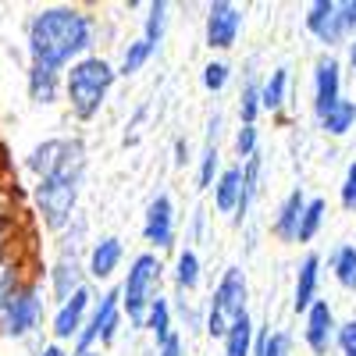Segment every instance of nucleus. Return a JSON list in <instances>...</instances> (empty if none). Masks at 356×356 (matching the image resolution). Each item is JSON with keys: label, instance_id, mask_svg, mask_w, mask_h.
<instances>
[{"label": "nucleus", "instance_id": "obj_40", "mask_svg": "<svg viewBox=\"0 0 356 356\" xmlns=\"http://www.w3.org/2000/svg\"><path fill=\"white\" fill-rule=\"evenodd\" d=\"M339 8H342V25H346V33L356 36V0H346V4H339Z\"/></svg>", "mask_w": 356, "mask_h": 356}, {"label": "nucleus", "instance_id": "obj_15", "mask_svg": "<svg viewBox=\"0 0 356 356\" xmlns=\"http://www.w3.org/2000/svg\"><path fill=\"white\" fill-rule=\"evenodd\" d=\"M50 289H54V296H57V303H68L79 289H86V285H82V267H79V257H75V253L65 250L61 260L50 267Z\"/></svg>", "mask_w": 356, "mask_h": 356}, {"label": "nucleus", "instance_id": "obj_16", "mask_svg": "<svg viewBox=\"0 0 356 356\" xmlns=\"http://www.w3.org/2000/svg\"><path fill=\"white\" fill-rule=\"evenodd\" d=\"M317 282H321V257L307 253L300 271H296V300H292L296 314H310V307L317 303Z\"/></svg>", "mask_w": 356, "mask_h": 356}, {"label": "nucleus", "instance_id": "obj_34", "mask_svg": "<svg viewBox=\"0 0 356 356\" xmlns=\"http://www.w3.org/2000/svg\"><path fill=\"white\" fill-rule=\"evenodd\" d=\"M214 171H218V143L211 139L200 161V189H214Z\"/></svg>", "mask_w": 356, "mask_h": 356}, {"label": "nucleus", "instance_id": "obj_17", "mask_svg": "<svg viewBox=\"0 0 356 356\" xmlns=\"http://www.w3.org/2000/svg\"><path fill=\"white\" fill-rule=\"evenodd\" d=\"M307 193L303 189H292L289 196H285V203H282V211H278V218H275V235L282 243H296L300 239V221H303V211H307Z\"/></svg>", "mask_w": 356, "mask_h": 356}, {"label": "nucleus", "instance_id": "obj_4", "mask_svg": "<svg viewBox=\"0 0 356 356\" xmlns=\"http://www.w3.org/2000/svg\"><path fill=\"white\" fill-rule=\"evenodd\" d=\"M157 285H161V260L154 253H139L122 282V310L129 314L132 324H146V314L157 300Z\"/></svg>", "mask_w": 356, "mask_h": 356}, {"label": "nucleus", "instance_id": "obj_6", "mask_svg": "<svg viewBox=\"0 0 356 356\" xmlns=\"http://www.w3.org/2000/svg\"><path fill=\"white\" fill-rule=\"evenodd\" d=\"M43 289L36 282H25L11 300L0 307V335L4 339H25V335H33L40 328V321H43Z\"/></svg>", "mask_w": 356, "mask_h": 356}, {"label": "nucleus", "instance_id": "obj_39", "mask_svg": "<svg viewBox=\"0 0 356 356\" xmlns=\"http://www.w3.org/2000/svg\"><path fill=\"white\" fill-rule=\"evenodd\" d=\"M339 349L342 356H356V321H346L339 328Z\"/></svg>", "mask_w": 356, "mask_h": 356}, {"label": "nucleus", "instance_id": "obj_28", "mask_svg": "<svg viewBox=\"0 0 356 356\" xmlns=\"http://www.w3.org/2000/svg\"><path fill=\"white\" fill-rule=\"evenodd\" d=\"M154 43L150 40H136V43H129V50H125V57H122V65H118V75H136L146 61L154 57Z\"/></svg>", "mask_w": 356, "mask_h": 356}, {"label": "nucleus", "instance_id": "obj_42", "mask_svg": "<svg viewBox=\"0 0 356 356\" xmlns=\"http://www.w3.org/2000/svg\"><path fill=\"white\" fill-rule=\"evenodd\" d=\"M4 218H15V211H11V189L0 186V221Z\"/></svg>", "mask_w": 356, "mask_h": 356}, {"label": "nucleus", "instance_id": "obj_38", "mask_svg": "<svg viewBox=\"0 0 356 356\" xmlns=\"http://www.w3.org/2000/svg\"><path fill=\"white\" fill-rule=\"evenodd\" d=\"M342 207L356 211V161L346 168V182H342Z\"/></svg>", "mask_w": 356, "mask_h": 356}, {"label": "nucleus", "instance_id": "obj_9", "mask_svg": "<svg viewBox=\"0 0 356 356\" xmlns=\"http://www.w3.org/2000/svg\"><path fill=\"white\" fill-rule=\"evenodd\" d=\"M243 33V11L228 4V0H214L207 8V47L211 50H232Z\"/></svg>", "mask_w": 356, "mask_h": 356}, {"label": "nucleus", "instance_id": "obj_29", "mask_svg": "<svg viewBox=\"0 0 356 356\" xmlns=\"http://www.w3.org/2000/svg\"><path fill=\"white\" fill-rule=\"evenodd\" d=\"M324 211H328V207H324V200H321V196H314V200L307 203L303 221H300V239H296V243H310L314 235L321 232V225H324Z\"/></svg>", "mask_w": 356, "mask_h": 356}, {"label": "nucleus", "instance_id": "obj_13", "mask_svg": "<svg viewBox=\"0 0 356 356\" xmlns=\"http://www.w3.org/2000/svg\"><path fill=\"white\" fill-rule=\"evenodd\" d=\"M303 339H307V346H310V353H314V356H324V353L332 349V342H339V324H335V314H332V307L324 303V300H317V303L310 307Z\"/></svg>", "mask_w": 356, "mask_h": 356}, {"label": "nucleus", "instance_id": "obj_21", "mask_svg": "<svg viewBox=\"0 0 356 356\" xmlns=\"http://www.w3.org/2000/svg\"><path fill=\"white\" fill-rule=\"evenodd\" d=\"M225 356H253V321L250 314L239 317L225 335Z\"/></svg>", "mask_w": 356, "mask_h": 356}, {"label": "nucleus", "instance_id": "obj_14", "mask_svg": "<svg viewBox=\"0 0 356 356\" xmlns=\"http://www.w3.org/2000/svg\"><path fill=\"white\" fill-rule=\"evenodd\" d=\"M143 235H146V243L157 246V250L175 246V207H171V200H168L164 193H161L150 207H146Z\"/></svg>", "mask_w": 356, "mask_h": 356}, {"label": "nucleus", "instance_id": "obj_7", "mask_svg": "<svg viewBox=\"0 0 356 356\" xmlns=\"http://www.w3.org/2000/svg\"><path fill=\"white\" fill-rule=\"evenodd\" d=\"M118 321H122V289H111L100 296V303L89 314L82 335L75 339V353H93V346H107L118 332Z\"/></svg>", "mask_w": 356, "mask_h": 356}, {"label": "nucleus", "instance_id": "obj_33", "mask_svg": "<svg viewBox=\"0 0 356 356\" xmlns=\"http://www.w3.org/2000/svg\"><path fill=\"white\" fill-rule=\"evenodd\" d=\"M25 285V278H22V267H18V260H11V264H4L0 267V307H4L11 296L18 292Z\"/></svg>", "mask_w": 356, "mask_h": 356}, {"label": "nucleus", "instance_id": "obj_22", "mask_svg": "<svg viewBox=\"0 0 356 356\" xmlns=\"http://www.w3.org/2000/svg\"><path fill=\"white\" fill-rule=\"evenodd\" d=\"M353 125H356V104L353 100H339L328 114L321 118V129L328 136H346Z\"/></svg>", "mask_w": 356, "mask_h": 356}, {"label": "nucleus", "instance_id": "obj_23", "mask_svg": "<svg viewBox=\"0 0 356 356\" xmlns=\"http://www.w3.org/2000/svg\"><path fill=\"white\" fill-rule=\"evenodd\" d=\"M285 89H289V72H285V68H275L271 79L260 86V104H264V111H271V114L282 111V104H285Z\"/></svg>", "mask_w": 356, "mask_h": 356}, {"label": "nucleus", "instance_id": "obj_12", "mask_svg": "<svg viewBox=\"0 0 356 356\" xmlns=\"http://www.w3.org/2000/svg\"><path fill=\"white\" fill-rule=\"evenodd\" d=\"M93 310V296H89V289H79L68 303L57 307L54 314V339L57 342H65V339H79L82 328H86V314Z\"/></svg>", "mask_w": 356, "mask_h": 356}, {"label": "nucleus", "instance_id": "obj_36", "mask_svg": "<svg viewBox=\"0 0 356 356\" xmlns=\"http://www.w3.org/2000/svg\"><path fill=\"white\" fill-rule=\"evenodd\" d=\"M15 232H18V221L15 218H4V221H0V267H4V264H11L15 257H11V239H15Z\"/></svg>", "mask_w": 356, "mask_h": 356}, {"label": "nucleus", "instance_id": "obj_44", "mask_svg": "<svg viewBox=\"0 0 356 356\" xmlns=\"http://www.w3.org/2000/svg\"><path fill=\"white\" fill-rule=\"evenodd\" d=\"M349 65H353V72H356V40L349 43Z\"/></svg>", "mask_w": 356, "mask_h": 356}, {"label": "nucleus", "instance_id": "obj_27", "mask_svg": "<svg viewBox=\"0 0 356 356\" xmlns=\"http://www.w3.org/2000/svg\"><path fill=\"white\" fill-rule=\"evenodd\" d=\"M175 282H178L182 292H193L200 285V257L193 250L178 253V260H175Z\"/></svg>", "mask_w": 356, "mask_h": 356}, {"label": "nucleus", "instance_id": "obj_2", "mask_svg": "<svg viewBox=\"0 0 356 356\" xmlns=\"http://www.w3.org/2000/svg\"><path fill=\"white\" fill-rule=\"evenodd\" d=\"M114 79H118V68L111 61H104V57H93V54L75 61L65 72V97H68V107L79 122H89V118L100 114Z\"/></svg>", "mask_w": 356, "mask_h": 356}, {"label": "nucleus", "instance_id": "obj_35", "mask_svg": "<svg viewBox=\"0 0 356 356\" xmlns=\"http://www.w3.org/2000/svg\"><path fill=\"white\" fill-rule=\"evenodd\" d=\"M225 82H228V65L225 61H211L203 68V86L211 89V93H221Z\"/></svg>", "mask_w": 356, "mask_h": 356}, {"label": "nucleus", "instance_id": "obj_31", "mask_svg": "<svg viewBox=\"0 0 356 356\" xmlns=\"http://www.w3.org/2000/svg\"><path fill=\"white\" fill-rule=\"evenodd\" d=\"M264 111V104H260V86L250 79L246 86H243V93H239V118H243V125H257V114Z\"/></svg>", "mask_w": 356, "mask_h": 356}, {"label": "nucleus", "instance_id": "obj_45", "mask_svg": "<svg viewBox=\"0 0 356 356\" xmlns=\"http://www.w3.org/2000/svg\"><path fill=\"white\" fill-rule=\"evenodd\" d=\"M72 356H100V353H72Z\"/></svg>", "mask_w": 356, "mask_h": 356}, {"label": "nucleus", "instance_id": "obj_3", "mask_svg": "<svg viewBox=\"0 0 356 356\" xmlns=\"http://www.w3.org/2000/svg\"><path fill=\"white\" fill-rule=\"evenodd\" d=\"M82 171H86V164H72V168L36 182L33 200H36V211H40V218L50 232H61V228L72 225L75 203H79V186H82Z\"/></svg>", "mask_w": 356, "mask_h": 356}, {"label": "nucleus", "instance_id": "obj_41", "mask_svg": "<svg viewBox=\"0 0 356 356\" xmlns=\"http://www.w3.org/2000/svg\"><path fill=\"white\" fill-rule=\"evenodd\" d=\"M157 356H186V353H182V339L171 335L164 346H157Z\"/></svg>", "mask_w": 356, "mask_h": 356}, {"label": "nucleus", "instance_id": "obj_32", "mask_svg": "<svg viewBox=\"0 0 356 356\" xmlns=\"http://www.w3.org/2000/svg\"><path fill=\"white\" fill-rule=\"evenodd\" d=\"M164 29H168V4L164 0H154L150 4V15H146V33H143V40H150L154 47L164 40Z\"/></svg>", "mask_w": 356, "mask_h": 356}, {"label": "nucleus", "instance_id": "obj_30", "mask_svg": "<svg viewBox=\"0 0 356 356\" xmlns=\"http://www.w3.org/2000/svg\"><path fill=\"white\" fill-rule=\"evenodd\" d=\"M253 356H292V339L285 332H271L267 328L253 349Z\"/></svg>", "mask_w": 356, "mask_h": 356}, {"label": "nucleus", "instance_id": "obj_10", "mask_svg": "<svg viewBox=\"0 0 356 356\" xmlns=\"http://www.w3.org/2000/svg\"><path fill=\"white\" fill-rule=\"evenodd\" d=\"M339 100H342V72H339L335 57L324 54L314 65V111H317V118H324Z\"/></svg>", "mask_w": 356, "mask_h": 356}, {"label": "nucleus", "instance_id": "obj_37", "mask_svg": "<svg viewBox=\"0 0 356 356\" xmlns=\"http://www.w3.org/2000/svg\"><path fill=\"white\" fill-rule=\"evenodd\" d=\"M235 154L239 157H257V125H243L239 136H235Z\"/></svg>", "mask_w": 356, "mask_h": 356}, {"label": "nucleus", "instance_id": "obj_18", "mask_svg": "<svg viewBox=\"0 0 356 356\" xmlns=\"http://www.w3.org/2000/svg\"><path fill=\"white\" fill-rule=\"evenodd\" d=\"M125 250H122V239H114V235H104V239L89 250V275H93L97 282L111 278L118 271V264H122Z\"/></svg>", "mask_w": 356, "mask_h": 356}, {"label": "nucleus", "instance_id": "obj_20", "mask_svg": "<svg viewBox=\"0 0 356 356\" xmlns=\"http://www.w3.org/2000/svg\"><path fill=\"white\" fill-rule=\"evenodd\" d=\"M239 200H243V168H225L214 182V207L221 214L239 211Z\"/></svg>", "mask_w": 356, "mask_h": 356}, {"label": "nucleus", "instance_id": "obj_43", "mask_svg": "<svg viewBox=\"0 0 356 356\" xmlns=\"http://www.w3.org/2000/svg\"><path fill=\"white\" fill-rule=\"evenodd\" d=\"M40 356H68V353H65L61 346H57V342H50V346H43V349H40Z\"/></svg>", "mask_w": 356, "mask_h": 356}, {"label": "nucleus", "instance_id": "obj_19", "mask_svg": "<svg viewBox=\"0 0 356 356\" xmlns=\"http://www.w3.org/2000/svg\"><path fill=\"white\" fill-rule=\"evenodd\" d=\"M25 82H29V97H33L36 104H54L57 100V93H61V72L57 68H47V65H29V75H25Z\"/></svg>", "mask_w": 356, "mask_h": 356}, {"label": "nucleus", "instance_id": "obj_24", "mask_svg": "<svg viewBox=\"0 0 356 356\" xmlns=\"http://www.w3.org/2000/svg\"><path fill=\"white\" fill-rule=\"evenodd\" d=\"M332 271H335V282L349 292H356V246H339L335 257H332Z\"/></svg>", "mask_w": 356, "mask_h": 356}, {"label": "nucleus", "instance_id": "obj_5", "mask_svg": "<svg viewBox=\"0 0 356 356\" xmlns=\"http://www.w3.org/2000/svg\"><path fill=\"white\" fill-rule=\"evenodd\" d=\"M246 300H250V289H246V275L239 267H228L221 275L214 296H211V310H207V332L214 339H225L228 328L239 317H246Z\"/></svg>", "mask_w": 356, "mask_h": 356}, {"label": "nucleus", "instance_id": "obj_26", "mask_svg": "<svg viewBox=\"0 0 356 356\" xmlns=\"http://www.w3.org/2000/svg\"><path fill=\"white\" fill-rule=\"evenodd\" d=\"M257 182H260V154L250 157V161L243 164V200H239V211H235V221L246 218L250 203H253V196H257V189H260Z\"/></svg>", "mask_w": 356, "mask_h": 356}, {"label": "nucleus", "instance_id": "obj_11", "mask_svg": "<svg viewBox=\"0 0 356 356\" xmlns=\"http://www.w3.org/2000/svg\"><path fill=\"white\" fill-rule=\"evenodd\" d=\"M307 29L324 47H335L349 36L346 25H342V8L335 4V0H314V4L307 8Z\"/></svg>", "mask_w": 356, "mask_h": 356}, {"label": "nucleus", "instance_id": "obj_25", "mask_svg": "<svg viewBox=\"0 0 356 356\" xmlns=\"http://www.w3.org/2000/svg\"><path fill=\"white\" fill-rule=\"evenodd\" d=\"M143 328H150L154 332V339H157V346H164L175 332H171V307H168V300H154V307H150V314H146V324Z\"/></svg>", "mask_w": 356, "mask_h": 356}, {"label": "nucleus", "instance_id": "obj_8", "mask_svg": "<svg viewBox=\"0 0 356 356\" xmlns=\"http://www.w3.org/2000/svg\"><path fill=\"white\" fill-rule=\"evenodd\" d=\"M72 164H86V146L82 139H47L40 146H33V154L25 157V168L40 178H50L57 171H65Z\"/></svg>", "mask_w": 356, "mask_h": 356}, {"label": "nucleus", "instance_id": "obj_1", "mask_svg": "<svg viewBox=\"0 0 356 356\" xmlns=\"http://www.w3.org/2000/svg\"><path fill=\"white\" fill-rule=\"evenodd\" d=\"M25 43H29L33 65L65 72L75 61L89 57V47H93V18L79 8H65V4L43 8L29 18Z\"/></svg>", "mask_w": 356, "mask_h": 356}]
</instances>
